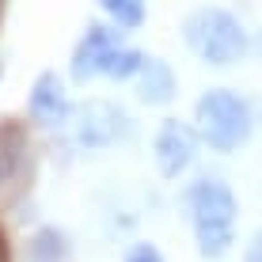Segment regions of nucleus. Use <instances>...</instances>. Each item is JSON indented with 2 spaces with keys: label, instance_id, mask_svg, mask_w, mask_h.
Instances as JSON below:
<instances>
[{
  "label": "nucleus",
  "instance_id": "1",
  "mask_svg": "<svg viewBox=\"0 0 262 262\" xmlns=\"http://www.w3.org/2000/svg\"><path fill=\"white\" fill-rule=\"evenodd\" d=\"M186 213H190L194 247L202 258H224L236 243V221H239V198L221 175H198L186 186Z\"/></svg>",
  "mask_w": 262,
  "mask_h": 262
},
{
  "label": "nucleus",
  "instance_id": "2",
  "mask_svg": "<svg viewBox=\"0 0 262 262\" xmlns=\"http://www.w3.org/2000/svg\"><path fill=\"white\" fill-rule=\"evenodd\" d=\"M179 34H183V46L209 69H232L251 57V31L228 8H216V4L194 8L183 19Z\"/></svg>",
  "mask_w": 262,
  "mask_h": 262
},
{
  "label": "nucleus",
  "instance_id": "3",
  "mask_svg": "<svg viewBox=\"0 0 262 262\" xmlns=\"http://www.w3.org/2000/svg\"><path fill=\"white\" fill-rule=\"evenodd\" d=\"M194 129L209 152L232 156L255 137V106L236 88H209L194 103Z\"/></svg>",
  "mask_w": 262,
  "mask_h": 262
},
{
  "label": "nucleus",
  "instance_id": "4",
  "mask_svg": "<svg viewBox=\"0 0 262 262\" xmlns=\"http://www.w3.org/2000/svg\"><path fill=\"white\" fill-rule=\"evenodd\" d=\"M133 122L129 114L122 111L111 99H95V103L80 106L72 114V137H76L80 148H111V144H122L129 137Z\"/></svg>",
  "mask_w": 262,
  "mask_h": 262
},
{
  "label": "nucleus",
  "instance_id": "5",
  "mask_svg": "<svg viewBox=\"0 0 262 262\" xmlns=\"http://www.w3.org/2000/svg\"><path fill=\"white\" fill-rule=\"evenodd\" d=\"M202 148H205V144H202V137H198L194 122L164 118L156 125V137H152V160H156V171L164 179L186 175Z\"/></svg>",
  "mask_w": 262,
  "mask_h": 262
},
{
  "label": "nucleus",
  "instance_id": "6",
  "mask_svg": "<svg viewBox=\"0 0 262 262\" xmlns=\"http://www.w3.org/2000/svg\"><path fill=\"white\" fill-rule=\"evenodd\" d=\"M122 46L125 42H122V34L114 31V27L92 23L84 34H80V42L72 46V57H69L72 84H88V80H95V76H106V65H111V57Z\"/></svg>",
  "mask_w": 262,
  "mask_h": 262
},
{
  "label": "nucleus",
  "instance_id": "7",
  "mask_svg": "<svg viewBox=\"0 0 262 262\" xmlns=\"http://www.w3.org/2000/svg\"><path fill=\"white\" fill-rule=\"evenodd\" d=\"M27 114H31V122L42 125V129H61V125L72 118L69 88H65V80H61L53 69L34 76L31 92H27Z\"/></svg>",
  "mask_w": 262,
  "mask_h": 262
},
{
  "label": "nucleus",
  "instance_id": "8",
  "mask_svg": "<svg viewBox=\"0 0 262 262\" xmlns=\"http://www.w3.org/2000/svg\"><path fill=\"white\" fill-rule=\"evenodd\" d=\"M133 92L144 106H171L179 95V76L164 57H148L144 69L137 72V80H133Z\"/></svg>",
  "mask_w": 262,
  "mask_h": 262
},
{
  "label": "nucleus",
  "instance_id": "9",
  "mask_svg": "<svg viewBox=\"0 0 262 262\" xmlns=\"http://www.w3.org/2000/svg\"><path fill=\"white\" fill-rule=\"evenodd\" d=\"M23 262H69V236L57 224L34 228L23 243Z\"/></svg>",
  "mask_w": 262,
  "mask_h": 262
},
{
  "label": "nucleus",
  "instance_id": "10",
  "mask_svg": "<svg viewBox=\"0 0 262 262\" xmlns=\"http://www.w3.org/2000/svg\"><path fill=\"white\" fill-rule=\"evenodd\" d=\"M103 15H111L122 31H137L148 19V0H95Z\"/></svg>",
  "mask_w": 262,
  "mask_h": 262
},
{
  "label": "nucleus",
  "instance_id": "11",
  "mask_svg": "<svg viewBox=\"0 0 262 262\" xmlns=\"http://www.w3.org/2000/svg\"><path fill=\"white\" fill-rule=\"evenodd\" d=\"M144 61H148V53H144V50H137V46H122V50L111 57V65H106V76H111L114 84L137 80V72L144 69Z\"/></svg>",
  "mask_w": 262,
  "mask_h": 262
},
{
  "label": "nucleus",
  "instance_id": "12",
  "mask_svg": "<svg viewBox=\"0 0 262 262\" xmlns=\"http://www.w3.org/2000/svg\"><path fill=\"white\" fill-rule=\"evenodd\" d=\"M122 262H167V258H164V251H160L156 243H144L141 239V243H133V247L125 251Z\"/></svg>",
  "mask_w": 262,
  "mask_h": 262
},
{
  "label": "nucleus",
  "instance_id": "13",
  "mask_svg": "<svg viewBox=\"0 0 262 262\" xmlns=\"http://www.w3.org/2000/svg\"><path fill=\"white\" fill-rule=\"evenodd\" d=\"M243 262H262V228L251 232V239L243 243Z\"/></svg>",
  "mask_w": 262,
  "mask_h": 262
},
{
  "label": "nucleus",
  "instance_id": "14",
  "mask_svg": "<svg viewBox=\"0 0 262 262\" xmlns=\"http://www.w3.org/2000/svg\"><path fill=\"white\" fill-rule=\"evenodd\" d=\"M251 53H255V57L262 61V27H258L255 34H251Z\"/></svg>",
  "mask_w": 262,
  "mask_h": 262
},
{
  "label": "nucleus",
  "instance_id": "15",
  "mask_svg": "<svg viewBox=\"0 0 262 262\" xmlns=\"http://www.w3.org/2000/svg\"><path fill=\"white\" fill-rule=\"evenodd\" d=\"M0 262H12V251H8V239L0 236Z\"/></svg>",
  "mask_w": 262,
  "mask_h": 262
},
{
  "label": "nucleus",
  "instance_id": "16",
  "mask_svg": "<svg viewBox=\"0 0 262 262\" xmlns=\"http://www.w3.org/2000/svg\"><path fill=\"white\" fill-rule=\"evenodd\" d=\"M4 179H8V160L0 156V186H4Z\"/></svg>",
  "mask_w": 262,
  "mask_h": 262
}]
</instances>
